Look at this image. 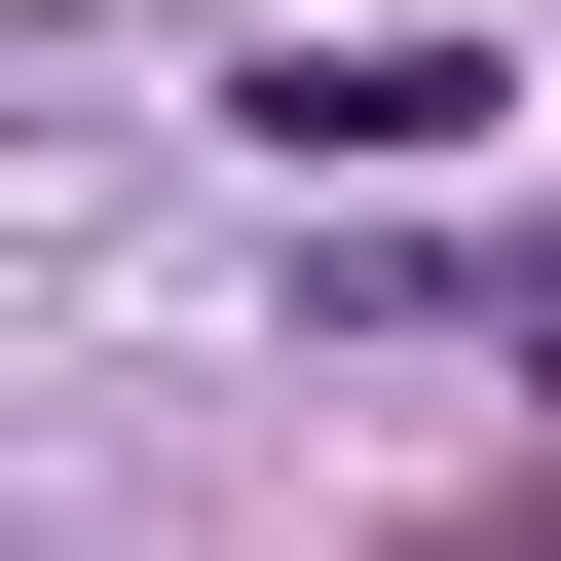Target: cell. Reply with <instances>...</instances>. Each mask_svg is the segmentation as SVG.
Here are the masks:
<instances>
[{
    "mask_svg": "<svg viewBox=\"0 0 561 561\" xmlns=\"http://www.w3.org/2000/svg\"><path fill=\"white\" fill-rule=\"evenodd\" d=\"M449 113H486L449 38H262V150H449Z\"/></svg>",
    "mask_w": 561,
    "mask_h": 561,
    "instance_id": "6da1fadb",
    "label": "cell"
}]
</instances>
